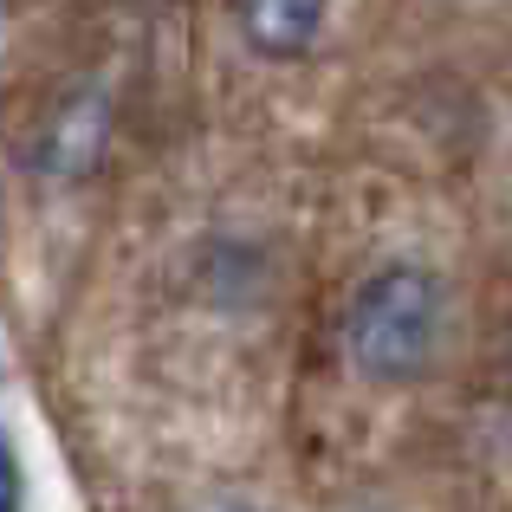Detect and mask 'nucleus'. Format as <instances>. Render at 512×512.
Wrapping results in <instances>:
<instances>
[{"label": "nucleus", "mask_w": 512, "mask_h": 512, "mask_svg": "<svg viewBox=\"0 0 512 512\" xmlns=\"http://www.w3.org/2000/svg\"><path fill=\"white\" fill-rule=\"evenodd\" d=\"M344 350L370 383H409L441 350V279L428 266H383L357 286Z\"/></svg>", "instance_id": "obj_1"}, {"label": "nucleus", "mask_w": 512, "mask_h": 512, "mask_svg": "<svg viewBox=\"0 0 512 512\" xmlns=\"http://www.w3.org/2000/svg\"><path fill=\"white\" fill-rule=\"evenodd\" d=\"M234 7H240V39L260 59H305L331 0H234Z\"/></svg>", "instance_id": "obj_2"}, {"label": "nucleus", "mask_w": 512, "mask_h": 512, "mask_svg": "<svg viewBox=\"0 0 512 512\" xmlns=\"http://www.w3.org/2000/svg\"><path fill=\"white\" fill-rule=\"evenodd\" d=\"M26 500V480H20V461H13V441L0 435V512H20Z\"/></svg>", "instance_id": "obj_3"}]
</instances>
